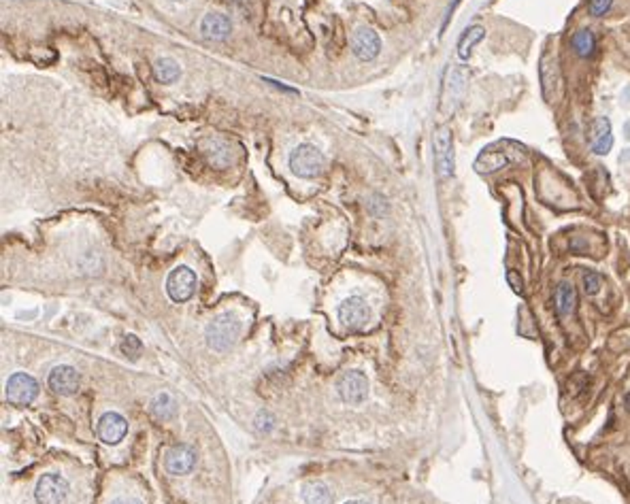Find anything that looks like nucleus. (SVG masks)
I'll return each mask as SVG.
<instances>
[{
    "instance_id": "1",
    "label": "nucleus",
    "mask_w": 630,
    "mask_h": 504,
    "mask_svg": "<svg viewBox=\"0 0 630 504\" xmlns=\"http://www.w3.org/2000/svg\"><path fill=\"white\" fill-rule=\"evenodd\" d=\"M239 332H241V322L236 320V315L222 313L207 326L204 336H207V345L213 351H226L239 338Z\"/></svg>"
},
{
    "instance_id": "2",
    "label": "nucleus",
    "mask_w": 630,
    "mask_h": 504,
    "mask_svg": "<svg viewBox=\"0 0 630 504\" xmlns=\"http://www.w3.org/2000/svg\"><path fill=\"white\" fill-rule=\"evenodd\" d=\"M290 168L296 177L313 179V177H318L324 168V155L318 147H313V145H298L290 153Z\"/></svg>"
},
{
    "instance_id": "3",
    "label": "nucleus",
    "mask_w": 630,
    "mask_h": 504,
    "mask_svg": "<svg viewBox=\"0 0 630 504\" xmlns=\"http://www.w3.org/2000/svg\"><path fill=\"white\" fill-rule=\"evenodd\" d=\"M336 391L350 405H360L366 394H369V379L360 370H347L338 377L336 381Z\"/></svg>"
},
{
    "instance_id": "4",
    "label": "nucleus",
    "mask_w": 630,
    "mask_h": 504,
    "mask_svg": "<svg viewBox=\"0 0 630 504\" xmlns=\"http://www.w3.org/2000/svg\"><path fill=\"white\" fill-rule=\"evenodd\" d=\"M196 289V275L190 266H177L166 279V294L173 302H186Z\"/></svg>"
},
{
    "instance_id": "5",
    "label": "nucleus",
    "mask_w": 630,
    "mask_h": 504,
    "mask_svg": "<svg viewBox=\"0 0 630 504\" xmlns=\"http://www.w3.org/2000/svg\"><path fill=\"white\" fill-rule=\"evenodd\" d=\"M35 496L39 504H66L68 483L60 474H43L37 483Z\"/></svg>"
},
{
    "instance_id": "6",
    "label": "nucleus",
    "mask_w": 630,
    "mask_h": 504,
    "mask_svg": "<svg viewBox=\"0 0 630 504\" xmlns=\"http://www.w3.org/2000/svg\"><path fill=\"white\" fill-rule=\"evenodd\" d=\"M39 396V383L26 373H15L13 377H9L7 381V398L9 403L26 407L35 403V398Z\"/></svg>"
},
{
    "instance_id": "7",
    "label": "nucleus",
    "mask_w": 630,
    "mask_h": 504,
    "mask_svg": "<svg viewBox=\"0 0 630 504\" xmlns=\"http://www.w3.org/2000/svg\"><path fill=\"white\" fill-rule=\"evenodd\" d=\"M435 157L441 177L454 175V143L450 128H439L435 132Z\"/></svg>"
},
{
    "instance_id": "8",
    "label": "nucleus",
    "mask_w": 630,
    "mask_h": 504,
    "mask_svg": "<svg viewBox=\"0 0 630 504\" xmlns=\"http://www.w3.org/2000/svg\"><path fill=\"white\" fill-rule=\"evenodd\" d=\"M371 317V311L366 307L364 298L360 296H352L347 300H343V304L338 307V320L347 330H360L366 326Z\"/></svg>"
},
{
    "instance_id": "9",
    "label": "nucleus",
    "mask_w": 630,
    "mask_h": 504,
    "mask_svg": "<svg viewBox=\"0 0 630 504\" xmlns=\"http://www.w3.org/2000/svg\"><path fill=\"white\" fill-rule=\"evenodd\" d=\"M352 49L354 56L362 62H371L379 56L381 51V39L375 30L371 28H358L354 39H352Z\"/></svg>"
},
{
    "instance_id": "10",
    "label": "nucleus",
    "mask_w": 630,
    "mask_h": 504,
    "mask_svg": "<svg viewBox=\"0 0 630 504\" xmlns=\"http://www.w3.org/2000/svg\"><path fill=\"white\" fill-rule=\"evenodd\" d=\"M194 464H196V454L188 445H175L164 456V466L171 474H188L194 468Z\"/></svg>"
},
{
    "instance_id": "11",
    "label": "nucleus",
    "mask_w": 630,
    "mask_h": 504,
    "mask_svg": "<svg viewBox=\"0 0 630 504\" xmlns=\"http://www.w3.org/2000/svg\"><path fill=\"white\" fill-rule=\"evenodd\" d=\"M128 432V421L120 413H104L98 421V436L107 445H117Z\"/></svg>"
},
{
    "instance_id": "12",
    "label": "nucleus",
    "mask_w": 630,
    "mask_h": 504,
    "mask_svg": "<svg viewBox=\"0 0 630 504\" xmlns=\"http://www.w3.org/2000/svg\"><path fill=\"white\" fill-rule=\"evenodd\" d=\"M47 383L60 396H73L79 389V373L73 366H56L49 373Z\"/></svg>"
},
{
    "instance_id": "13",
    "label": "nucleus",
    "mask_w": 630,
    "mask_h": 504,
    "mask_svg": "<svg viewBox=\"0 0 630 504\" xmlns=\"http://www.w3.org/2000/svg\"><path fill=\"white\" fill-rule=\"evenodd\" d=\"M232 30V23L224 13H207L200 21V32L209 41H224Z\"/></svg>"
},
{
    "instance_id": "14",
    "label": "nucleus",
    "mask_w": 630,
    "mask_h": 504,
    "mask_svg": "<svg viewBox=\"0 0 630 504\" xmlns=\"http://www.w3.org/2000/svg\"><path fill=\"white\" fill-rule=\"evenodd\" d=\"M590 139H592V151L598 155H605L611 145H613V132L611 124L607 117H596L590 128Z\"/></svg>"
},
{
    "instance_id": "15",
    "label": "nucleus",
    "mask_w": 630,
    "mask_h": 504,
    "mask_svg": "<svg viewBox=\"0 0 630 504\" xmlns=\"http://www.w3.org/2000/svg\"><path fill=\"white\" fill-rule=\"evenodd\" d=\"M202 155L207 157V162L216 166V168H226L230 164V147L228 143L220 141V139H202L198 143Z\"/></svg>"
},
{
    "instance_id": "16",
    "label": "nucleus",
    "mask_w": 630,
    "mask_h": 504,
    "mask_svg": "<svg viewBox=\"0 0 630 504\" xmlns=\"http://www.w3.org/2000/svg\"><path fill=\"white\" fill-rule=\"evenodd\" d=\"M509 162H511V155L505 153V151H501V147L496 145V147L484 149V151L477 155V160H475V171L486 175V173H494V171L505 168Z\"/></svg>"
},
{
    "instance_id": "17",
    "label": "nucleus",
    "mask_w": 630,
    "mask_h": 504,
    "mask_svg": "<svg viewBox=\"0 0 630 504\" xmlns=\"http://www.w3.org/2000/svg\"><path fill=\"white\" fill-rule=\"evenodd\" d=\"M484 37H486L484 26H477V23L475 26H468V28L462 32L460 41H458V58L460 60H468L470 54H472V47H475L477 43H481Z\"/></svg>"
},
{
    "instance_id": "18",
    "label": "nucleus",
    "mask_w": 630,
    "mask_h": 504,
    "mask_svg": "<svg viewBox=\"0 0 630 504\" xmlns=\"http://www.w3.org/2000/svg\"><path fill=\"white\" fill-rule=\"evenodd\" d=\"M554 302H556V311H558L560 317H566L575 311V287L569 281L558 283Z\"/></svg>"
},
{
    "instance_id": "19",
    "label": "nucleus",
    "mask_w": 630,
    "mask_h": 504,
    "mask_svg": "<svg viewBox=\"0 0 630 504\" xmlns=\"http://www.w3.org/2000/svg\"><path fill=\"white\" fill-rule=\"evenodd\" d=\"M303 500L305 504H332V494L324 483L309 481L303 485Z\"/></svg>"
},
{
    "instance_id": "20",
    "label": "nucleus",
    "mask_w": 630,
    "mask_h": 504,
    "mask_svg": "<svg viewBox=\"0 0 630 504\" xmlns=\"http://www.w3.org/2000/svg\"><path fill=\"white\" fill-rule=\"evenodd\" d=\"M179 72H181V68L173 58H160L153 64V75L160 84H173L179 77Z\"/></svg>"
},
{
    "instance_id": "21",
    "label": "nucleus",
    "mask_w": 630,
    "mask_h": 504,
    "mask_svg": "<svg viewBox=\"0 0 630 504\" xmlns=\"http://www.w3.org/2000/svg\"><path fill=\"white\" fill-rule=\"evenodd\" d=\"M571 47L580 58H588L594 51V35L590 30H580L571 37Z\"/></svg>"
},
{
    "instance_id": "22",
    "label": "nucleus",
    "mask_w": 630,
    "mask_h": 504,
    "mask_svg": "<svg viewBox=\"0 0 630 504\" xmlns=\"http://www.w3.org/2000/svg\"><path fill=\"white\" fill-rule=\"evenodd\" d=\"M151 413H153L158 419H171V417L175 415V403H173V398H171L166 391L158 394V396L153 398V403H151Z\"/></svg>"
},
{
    "instance_id": "23",
    "label": "nucleus",
    "mask_w": 630,
    "mask_h": 504,
    "mask_svg": "<svg viewBox=\"0 0 630 504\" xmlns=\"http://www.w3.org/2000/svg\"><path fill=\"white\" fill-rule=\"evenodd\" d=\"M600 285H602V277L594 271H588L584 273V291L588 296H596L600 291Z\"/></svg>"
},
{
    "instance_id": "24",
    "label": "nucleus",
    "mask_w": 630,
    "mask_h": 504,
    "mask_svg": "<svg viewBox=\"0 0 630 504\" xmlns=\"http://www.w3.org/2000/svg\"><path fill=\"white\" fill-rule=\"evenodd\" d=\"M122 351H124L126 356H130L133 360H137L139 353H141V340H139L137 336H133V334H128V336L122 340Z\"/></svg>"
},
{
    "instance_id": "25",
    "label": "nucleus",
    "mask_w": 630,
    "mask_h": 504,
    "mask_svg": "<svg viewBox=\"0 0 630 504\" xmlns=\"http://www.w3.org/2000/svg\"><path fill=\"white\" fill-rule=\"evenodd\" d=\"M611 3H613V0H590V3H588V13L594 15V17L605 15L609 11Z\"/></svg>"
},
{
    "instance_id": "26",
    "label": "nucleus",
    "mask_w": 630,
    "mask_h": 504,
    "mask_svg": "<svg viewBox=\"0 0 630 504\" xmlns=\"http://www.w3.org/2000/svg\"><path fill=\"white\" fill-rule=\"evenodd\" d=\"M507 281H509V285L513 287L515 294H522V291H524V281H522V277H519L517 271H509V273H507Z\"/></svg>"
},
{
    "instance_id": "27",
    "label": "nucleus",
    "mask_w": 630,
    "mask_h": 504,
    "mask_svg": "<svg viewBox=\"0 0 630 504\" xmlns=\"http://www.w3.org/2000/svg\"><path fill=\"white\" fill-rule=\"evenodd\" d=\"M111 504H141V502L135 500V498H117V500H113Z\"/></svg>"
},
{
    "instance_id": "28",
    "label": "nucleus",
    "mask_w": 630,
    "mask_h": 504,
    "mask_svg": "<svg viewBox=\"0 0 630 504\" xmlns=\"http://www.w3.org/2000/svg\"><path fill=\"white\" fill-rule=\"evenodd\" d=\"M345 504H366V502H362V500H350V502H345Z\"/></svg>"
},
{
    "instance_id": "29",
    "label": "nucleus",
    "mask_w": 630,
    "mask_h": 504,
    "mask_svg": "<svg viewBox=\"0 0 630 504\" xmlns=\"http://www.w3.org/2000/svg\"><path fill=\"white\" fill-rule=\"evenodd\" d=\"M175 3H179V0H175Z\"/></svg>"
}]
</instances>
